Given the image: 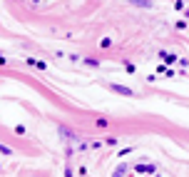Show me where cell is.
I'll return each instance as SVG.
<instances>
[{
  "label": "cell",
  "mask_w": 189,
  "mask_h": 177,
  "mask_svg": "<svg viewBox=\"0 0 189 177\" xmlns=\"http://www.w3.org/2000/svg\"><path fill=\"white\" fill-rule=\"evenodd\" d=\"M112 90L120 93V95H132V90H129V87H122V85H112Z\"/></svg>",
  "instance_id": "obj_2"
},
{
  "label": "cell",
  "mask_w": 189,
  "mask_h": 177,
  "mask_svg": "<svg viewBox=\"0 0 189 177\" xmlns=\"http://www.w3.org/2000/svg\"><path fill=\"white\" fill-rule=\"evenodd\" d=\"M135 172H139V175H154L157 167L154 165H135Z\"/></svg>",
  "instance_id": "obj_1"
},
{
  "label": "cell",
  "mask_w": 189,
  "mask_h": 177,
  "mask_svg": "<svg viewBox=\"0 0 189 177\" xmlns=\"http://www.w3.org/2000/svg\"><path fill=\"white\" fill-rule=\"evenodd\" d=\"M132 3H137V5H152V0H132Z\"/></svg>",
  "instance_id": "obj_3"
}]
</instances>
